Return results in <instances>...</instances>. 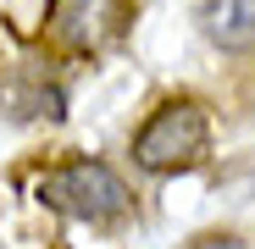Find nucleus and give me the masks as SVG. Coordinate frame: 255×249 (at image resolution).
<instances>
[{"instance_id": "20e7f679", "label": "nucleus", "mask_w": 255, "mask_h": 249, "mask_svg": "<svg viewBox=\"0 0 255 249\" xmlns=\"http://www.w3.org/2000/svg\"><path fill=\"white\" fill-rule=\"evenodd\" d=\"M194 249H244V244H239V238H200Z\"/></svg>"}, {"instance_id": "f257e3e1", "label": "nucleus", "mask_w": 255, "mask_h": 249, "mask_svg": "<svg viewBox=\"0 0 255 249\" xmlns=\"http://www.w3.org/2000/svg\"><path fill=\"white\" fill-rule=\"evenodd\" d=\"M205 144H211V122L194 100H172L161 105L139 139H133V161L144 172H189V166L205 161Z\"/></svg>"}, {"instance_id": "7ed1b4c3", "label": "nucleus", "mask_w": 255, "mask_h": 249, "mask_svg": "<svg viewBox=\"0 0 255 249\" xmlns=\"http://www.w3.org/2000/svg\"><path fill=\"white\" fill-rule=\"evenodd\" d=\"M205 39L222 50H255V0H205Z\"/></svg>"}, {"instance_id": "f03ea898", "label": "nucleus", "mask_w": 255, "mask_h": 249, "mask_svg": "<svg viewBox=\"0 0 255 249\" xmlns=\"http://www.w3.org/2000/svg\"><path fill=\"white\" fill-rule=\"evenodd\" d=\"M39 199H50L56 211L83 216V222H117L128 211V188L100 161H67L61 172H50L45 183H39Z\"/></svg>"}]
</instances>
